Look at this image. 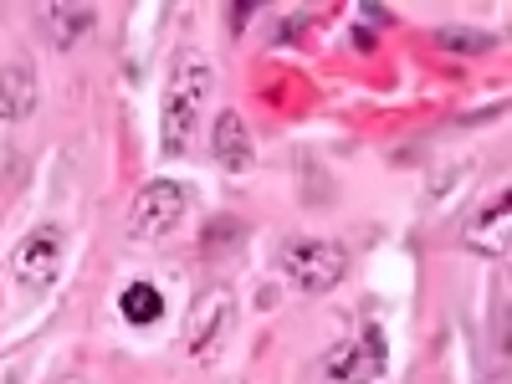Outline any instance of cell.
Here are the masks:
<instances>
[{
    "label": "cell",
    "mask_w": 512,
    "mask_h": 384,
    "mask_svg": "<svg viewBox=\"0 0 512 384\" xmlns=\"http://www.w3.org/2000/svg\"><path fill=\"white\" fill-rule=\"evenodd\" d=\"M210 82H216V72H210V62L200 52H180L175 57V72H169L164 82V103H159V149L175 159L190 149L195 139V123H200V108L210 98Z\"/></svg>",
    "instance_id": "1"
},
{
    "label": "cell",
    "mask_w": 512,
    "mask_h": 384,
    "mask_svg": "<svg viewBox=\"0 0 512 384\" xmlns=\"http://www.w3.org/2000/svg\"><path fill=\"white\" fill-rule=\"evenodd\" d=\"M236 333V292L226 282L205 287L195 303H190V323H185V354L210 359L221 354V344Z\"/></svg>",
    "instance_id": "2"
},
{
    "label": "cell",
    "mask_w": 512,
    "mask_h": 384,
    "mask_svg": "<svg viewBox=\"0 0 512 384\" xmlns=\"http://www.w3.org/2000/svg\"><path fill=\"white\" fill-rule=\"evenodd\" d=\"M384 364H390V354H384V333L379 328H364V333L344 338V344H333L318 359V379L323 384H374L384 374Z\"/></svg>",
    "instance_id": "3"
},
{
    "label": "cell",
    "mask_w": 512,
    "mask_h": 384,
    "mask_svg": "<svg viewBox=\"0 0 512 384\" xmlns=\"http://www.w3.org/2000/svg\"><path fill=\"white\" fill-rule=\"evenodd\" d=\"M185 210H190V190L180 180H149L134 195V205H128V236L159 241L185 221Z\"/></svg>",
    "instance_id": "4"
},
{
    "label": "cell",
    "mask_w": 512,
    "mask_h": 384,
    "mask_svg": "<svg viewBox=\"0 0 512 384\" xmlns=\"http://www.w3.org/2000/svg\"><path fill=\"white\" fill-rule=\"evenodd\" d=\"M282 267L287 277L303 287V292H333L349 272V256L338 241H318V236H303V241H287L282 251Z\"/></svg>",
    "instance_id": "5"
},
{
    "label": "cell",
    "mask_w": 512,
    "mask_h": 384,
    "mask_svg": "<svg viewBox=\"0 0 512 384\" xmlns=\"http://www.w3.org/2000/svg\"><path fill=\"white\" fill-rule=\"evenodd\" d=\"M62 262H67V236L57 226H31L21 241H16V282L31 287V292H47L57 277H62Z\"/></svg>",
    "instance_id": "6"
},
{
    "label": "cell",
    "mask_w": 512,
    "mask_h": 384,
    "mask_svg": "<svg viewBox=\"0 0 512 384\" xmlns=\"http://www.w3.org/2000/svg\"><path fill=\"white\" fill-rule=\"evenodd\" d=\"M210 144H216V159L221 169H231V175H246V169L256 164V144H251V128L236 108H226L216 118V128H210Z\"/></svg>",
    "instance_id": "7"
},
{
    "label": "cell",
    "mask_w": 512,
    "mask_h": 384,
    "mask_svg": "<svg viewBox=\"0 0 512 384\" xmlns=\"http://www.w3.org/2000/svg\"><path fill=\"white\" fill-rule=\"evenodd\" d=\"M31 108H36V72H31V62H6L0 67V118L21 123V118H31Z\"/></svg>",
    "instance_id": "8"
},
{
    "label": "cell",
    "mask_w": 512,
    "mask_h": 384,
    "mask_svg": "<svg viewBox=\"0 0 512 384\" xmlns=\"http://www.w3.org/2000/svg\"><path fill=\"white\" fill-rule=\"evenodd\" d=\"M466 246H472V251H487V256H502V251H507V200L487 205L482 216L466 226Z\"/></svg>",
    "instance_id": "9"
},
{
    "label": "cell",
    "mask_w": 512,
    "mask_h": 384,
    "mask_svg": "<svg viewBox=\"0 0 512 384\" xmlns=\"http://www.w3.org/2000/svg\"><path fill=\"white\" fill-rule=\"evenodd\" d=\"M88 26H93V11L88 6H57V0H52V6H41V31H47L57 47H72V41L88 31Z\"/></svg>",
    "instance_id": "10"
},
{
    "label": "cell",
    "mask_w": 512,
    "mask_h": 384,
    "mask_svg": "<svg viewBox=\"0 0 512 384\" xmlns=\"http://www.w3.org/2000/svg\"><path fill=\"white\" fill-rule=\"evenodd\" d=\"M118 313L134 323V328H149V323H159V313H164V297H159L154 282H128V287L118 292Z\"/></svg>",
    "instance_id": "11"
},
{
    "label": "cell",
    "mask_w": 512,
    "mask_h": 384,
    "mask_svg": "<svg viewBox=\"0 0 512 384\" xmlns=\"http://www.w3.org/2000/svg\"><path fill=\"white\" fill-rule=\"evenodd\" d=\"M436 41H441V47H451V52H466V57H477V52L492 47V36H487V31H456V26L436 31Z\"/></svg>",
    "instance_id": "12"
}]
</instances>
